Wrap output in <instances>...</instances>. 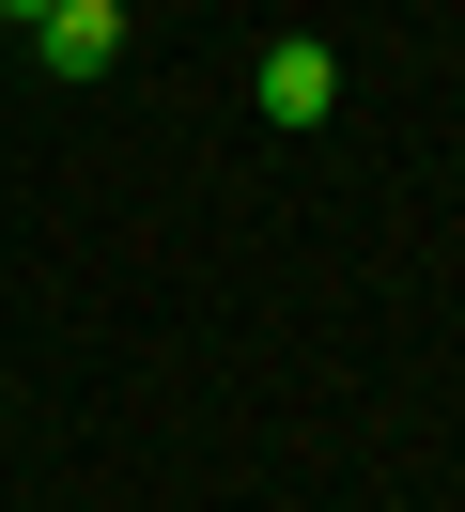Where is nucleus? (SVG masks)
I'll return each instance as SVG.
<instances>
[{
  "label": "nucleus",
  "mask_w": 465,
  "mask_h": 512,
  "mask_svg": "<svg viewBox=\"0 0 465 512\" xmlns=\"http://www.w3.org/2000/svg\"><path fill=\"white\" fill-rule=\"evenodd\" d=\"M248 109H264V125H326V109H341V63L310 32H279L264 63H248Z\"/></svg>",
  "instance_id": "obj_1"
},
{
  "label": "nucleus",
  "mask_w": 465,
  "mask_h": 512,
  "mask_svg": "<svg viewBox=\"0 0 465 512\" xmlns=\"http://www.w3.org/2000/svg\"><path fill=\"white\" fill-rule=\"evenodd\" d=\"M31 63L47 78H109L124 63V0H47V16H31Z\"/></svg>",
  "instance_id": "obj_2"
},
{
  "label": "nucleus",
  "mask_w": 465,
  "mask_h": 512,
  "mask_svg": "<svg viewBox=\"0 0 465 512\" xmlns=\"http://www.w3.org/2000/svg\"><path fill=\"white\" fill-rule=\"evenodd\" d=\"M0 16H16V32H31V16H47V0H0Z\"/></svg>",
  "instance_id": "obj_3"
}]
</instances>
